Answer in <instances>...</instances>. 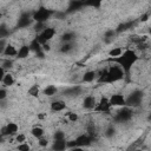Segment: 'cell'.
<instances>
[{"label": "cell", "mask_w": 151, "mask_h": 151, "mask_svg": "<svg viewBox=\"0 0 151 151\" xmlns=\"http://www.w3.org/2000/svg\"><path fill=\"white\" fill-rule=\"evenodd\" d=\"M137 60H138L137 53L130 48L123 51V53L118 58H114V61L124 70V72H130Z\"/></svg>", "instance_id": "obj_1"}, {"label": "cell", "mask_w": 151, "mask_h": 151, "mask_svg": "<svg viewBox=\"0 0 151 151\" xmlns=\"http://www.w3.org/2000/svg\"><path fill=\"white\" fill-rule=\"evenodd\" d=\"M125 72L124 70L118 65H113V66H110L107 67V74H106V84H110V83H116L120 79H123Z\"/></svg>", "instance_id": "obj_2"}, {"label": "cell", "mask_w": 151, "mask_h": 151, "mask_svg": "<svg viewBox=\"0 0 151 151\" xmlns=\"http://www.w3.org/2000/svg\"><path fill=\"white\" fill-rule=\"evenodd\" d=\"M52 11L46 8V7H39L37 11L33 12L32 14V19L35 21V22H46L50 17L52 15Z\"/></svg>", "instance_id": "obj_3"}, {"label": "cell", "mask_w": 151, "mask_h": 151, "mask_svg": "<svg viewBox=\"0 0 151 151\" xmlns=\"http://www.w3.org/2000/svg\"><path fill=\"white\" fill-rule=\"evenodd\" d=\"M132 116H133V111H132L131 106L124 105V106H122V109L116 113L114 119H116V122H118V123H126V122H129V120L132 118Z\"/></svg>", "instance_id": "obj_4"}, {"label": "cell", "mask_w": 151, "mask_h": 151, "mask_svg": "<svg viewBox=\"0 0 151 151\" xmlns=\"http://www.w3.org/2000/svg\"><path fill=\"white\" fill-rule=\"evenodd\" d=\"M142 98H143V93L140 91H134V92L130 93V96L127 98H125V105L126 106H137L142 103Z\"/></svg>", "instance_id": "obj_5"}, {"label": "cell", "mask_w": 151, "mask_h": 151, "mask_svg": "<svg viewBox=\"0 0 151 151\" xmlns=\"http://www.w3.org/2000/svg\"><path fill=\"white\" fill-rule=\"evenodd\" d=\"M18 131H19V126H18V124L11 122V123H7V124L1 129L0 132H1L2 137H5V136H14V134L18 133Z\"/></svg>", "instance_id": "obj_6"}, {"label": "cell", "mask_w": 151, "mask_h": 151, "mask_svg": "<svg viewBox=\"0 0 151 151\" xmlns=\"http://www.w3.org/2000/svg\"><path fill=\"white\" fill-rule=\"evenodd\" d=\"M109 103L113 107H122L125 105V97L122 93H113L109 98Z\"/></svg>", "instance_id": "obj_7"}, {"label": "cell", "mask_w": 151, "mask_h": 151, "mask_svg": "<svg viewBox=\"0 0 151 151\" xmlns=\"http://www.w3.org/2000/svg\"><path fill=\"white\" fill-rule=\"evenodd\" d=\"M111 107H112V106H111L110 103H109V98L103 97V98H100V100L96 104V106H94V111H97V112H101V113H106V112H110Z\"/></svg>", "instance_id": "obj_8"}, {"label": "cell", "mask_w": 151, "mask_h": 151, "mask_svg": "<svg viewBox=\"0 0 151 151\" xmlns=\"http://www.w3.org/2000/svg\"><path fill=\"white\" fill-rule=\"evenodd\" d=\"M74 142H76L77 146H78L79 149H81V147H84V146L90 145L91 142H92V138H91L87 133H81V134H79V136L74 139Z\"/></svg>", "instance_id": "obj_9"}, {"label": "cell", "mask_w": 151, "mask_h": 151, "mask_svg": "<svg viewBox=\"0 0 151 151\" xmlns=\"http://www.w3.org/2000/svg\"><path fill=\"white\" fill-rule=\"evenodd\" d=\"M32 14H28V13H22L19 19H18V26L19 27H27L29 26L31 21H32Z\"/></svg>", "instance_id": "obj_10"}, {"label": "cell", "mask_w": 151, "mask_h": 151, "mask_svg": "<svg viewBox=\"0 0 151 151\" xmlns=\"http://www.w3.org/2000/svg\"><path fill=\"white\" fill-rule=\"evenodd\" d=\"M96 104H97V99H96L94 96H87V97H85L84 100H83V106H84L85 109H87V110L94 109Z\"/></svg>", "instance_id": "obj_11"}, {"label": "cell", "mask_w": 151, "mask_h": 151, "mask_svg": "<svg viewBox=\"0 0 151 151\" xmlns=\"http://www.w3.org/2000/svg\"><path fill=\"white\" fill-rule=\"evenodd\" d=\"M66 109V103L63 100H54L51 103V110L53 112H60Z\"/></svg>", "instance_id": "obj_12"}, {"label": "cell", "mask_w": 151, "mask_h": 151, "mask_svg": "<svg viewBox=\"0 0 151 151\" xmlns=\"http://www.w3.org/2000/svg\"><path fill=\"white\" fill-rule=\"evenodd\" d=\"M4 55H6V57H17V54H18V48L14 46V45H12V44H7L6 45V47H5V50H4V53H2Z\"/></svg>", "instance_id": "obj_13"}, {"label": "cell", "mask_w": 151, "mask_h": 151, "mask_svg": "<svg viewBox=\"0 0 151 151\" xmlns=\"http://www.w3.org/2000/svg\"><path fill=\"white\" fill-rule=\"evenodd\" d=\"M29 52H31L29 46H28V45H22L21 47H19L17 57H18L19 59H25V58H27V57L29 55Z\"/></svg>", "instance_id": "obj_14"}, {"label": "cell", "mask_w": 151, "mask_h": 151, "mask_svg": "<svg viewBox=\"0 0 151 151\" xmlns=\"http://www.w3.org/2000/svg\"><path fill=\"white\" fill-rule=\"evenodd\" d=\"M94 79H97V73L94 71H87L83 74V81L85 83H92Z\"/></svg>", "instance_id": "obj_15"}, {"label": "cell", "mask_w": 151, "mask_h": 151, "mask_svg": "<svg viewBox=\"0 0 151 151\" xmlns=\"http://www.w3.org/2000/svg\"><path fill=\"white\" fill-rule=\"evenodd\" d=\"M1 81H2V84L6 87H9V86H12L14 84V77L11 73H5V76H4V78H2Z\"/></svg>", "instance_id": "obj_16"}, {"label": "cell", "mask_w": 151, "mask_h": 151, "mask_svg": "<svg viewBox=\"0 0 151 151\" xmlns=\"http://www.w3.org/2000/svg\"><path fill=\"white\" fill-rule=\"evenodd\" d=\"M57 92H58V88L54 85H47L44 88V94L46 97H53L54 94H57Z\"/></svg>", "instance_id": "obj_17"}, {"label": "cell", "mask_w": 151, "mask_h": 151, "mask_svg": "<svg viewBox=\"0 0 151 151\" xmlns=\"http://www.w3.org/2000/svg\"><path fill=\"white\" fill-rule=\"evenodd\" d=\"M31 134H32L34 138L39 139L40 137H42V136L45 134V131H44V129L40 127V126H34V127H32V130H31Z\"/></svg>", "instance_id": "obj_18"}, {"label": "cell", "mask_w": 151, "mask_h": 151, "mask_svg": "<svg viewBox=\"0 0 151 151\" xmlns=\"http://www.w3.org/2000/svg\"><path fill=\"white\" fill-rule=\"evenodd\" d=\"M80 92H81V87L80 86H72L71 88L66 90L64 93H65V96H73V97H76V96L80 94Z\"/></svg>", "instance_id": "obj_19"}, {"label": "cell", "mask_w": 151, "mask_h": 151, "mask_svg": "<svg viewBox=\"0 0 151 151\" xmlns=\"http://www.w3.org/2000/svg\"><path fill=\"white\" fill-rule=\"evenodd\" d=\"M66 147H67V145H66L65 139L64 140H54L53 142V145H52V149L53 150H65Z\"/></svg>", "instance_id": "obj_20"}, {"label": "cell", "mask_w": 151, "mask_h": 151, "mask_svg": "<svg viewBox=\"0 0 151 151\" xmlns=\"http://www.w3.org/2000/svg\"><path fill=\"white\" fill-rule=\"evenodd\" d=\"M123 51H124V50H123L122 47H113V48H111V50L109 51V55L114 59V58H118V57L123 53Z\"/></svg>", "instance_id": "obj_21"}, {"label": "cell", "mask_w": 151, "mask_h": 151, "mask_svg": "<svg viewBox=\"0 0 151 151\" xmlns=\"http://www.w3.org/2000/svg\"><path fill=\"white\" fill-rule=\"evenodd\" d=\"M101 4H103V0H84V1H83V5L91 6V7H96V8H98Z\"/></svg>", "instance_id": "obj_22"}, {"label": "cell", "mask_w": 151, "mask_h": 151, "mask_svg": "<svg viewBox=\"0 0 151 151\" xmlns=\"http://www.w3.org/2000/svg\"><path fill=\"white\" fill-rule=\"evenodd\" d=\"M72 50H73V46H72L71 42H64V45H63L61 48H60V52H63V53H68V52H71Z\"/></svg>", "instance_id": "obj_23"}, {"label": "cell", "mask_w": 151, "mask_h": 151, "mask_svg": "<svg viewBox=\"0 0 151 151\" xmlns=\"http://www.w3.org/2000/svg\"><path fill=\"white\" fill-rule=\"evenodd\" d=\"M114 133H116V129H114L112 125H110V126L105 130V137H107V138L113 137V136H114Z\"/></svg>", "instance_id": "obj_24"}, {"label": "cell", "mask_w": 151, "mask_h": 151, "mask_svg": "<svg viewBox=\"0 0 151 151\" xmlns=\"http://www.w3.org/2000/svg\"><path fill=\"white\" fill-rule=\"evenodd\" d=\"M39 86L38 85H33L31 88H28V94H31V96H33V97H37L38 94H39Z\"/></svg>", "instance_id": "obj_25"}, {"label": "cell", "mask_w": 151, "mask_h": 151, "mask_svg": "<svg viewBox=\"0 0 151 151\" xmlns=\"http://www.w3.org/2000/svg\"><path fill=\"white\" fill-rule=\"evenodd\" d=\"M67 119H68V122H71V123H76V122L79 119V117H78V114H77L76 112H68V113H67Z\"/></svg>", "instance_id": "obj_26"}, {"label": "cell", "mask_w": 151, "mask_h": 151, "mask_svg": "<svg viewBox=\"0 0 151 151\" xmlns=\"http://www.w3.org/2000/svg\"><path fill=\"white\" fill-rule=\"evenodd\" d=\"M61 40H63L64 42H71V41L73 40V33H71V32H67V33H65V34L63 35Z\"/></svg>", "instance_id": "obj_27"}, {"label": "cell", "mask_w": 151, "mask_h": 151, "mask_svg": "<svg viewBox=\"0 0 151 151\" xmlns=\"http://www.w3.org/2000/svg\"><path fill=\"white\" fill-rule=\"evenodd\" d=\"M29 149H31V145L28 143H26V142L19 143V145H18V150H20V151H28Z\"/></svg>", "instance_id": "obj_28"}, {"label": "cell", "mask_w": 151, "mask_h": 151, "mask_svg": "<svg viewBox=\"0 0 151 151\" xmlns=\"http://www.w3.org/2000/svg\"><path fill=\"white\" fill-rule=\"evenodd\" d=\"M53 138H54V140H64L65 139V133L63 131H57L54 133Z\"/></svg>", "instance_id": "obj_29"}, {"label": "cell", "mask_w": 151, "mask_h": 151, "mask_svg": "<svg viewBox=\"0 0 151 151\" xmlns=\"http://www.w3.org/2000/svg\"><path fill=\"white\" fill-rule=\"evenodd\" d=\"M15 142H18V143H24V142H26V136H25L24 133H17V134H15Z\"/></svg>", "instance_id": "obj_30"}, {"label": "cell", "mask_w": 151, "mask_h": 151, "mask_svg": "<svg viewBox=\"0 0 151 151\" xmlns=\"http://www.w3.org/2000/svg\"><path fill=\"white\" fill-rule=\"evenodd\" d=\"M38 144H39L41 147H45V146H47L48 140H47L46 138H44V136H42V137H40V138L38 139Z\"/></svg>", "instance_id": "obj_31"}, {"label": "cell", "mask_w": 151, "mask_h": 151, "mask_svg": "<svg viewBox=\"0 0 151 151\" xmlns=\"http://www.w3.org/2000/svg\"><path fill=\"white\" fill-rule=\"evenodd\" d=\"M6 40L4 39V38H1L0 39V54L1 53H4V50H5V47H6Z\"/></svg>", "instance_id": "obj_32"}, {"label": "cell", "mask_w": 151, "mask_h": 151, "mask_svg": "<svg viewBox=\"0 0 151 151\" xmlns=\"http://www.w3.org/2000/svg\"><path fill=\"white\" fill-rule=\"evenodd\" d=\"M6 97H7V91L5 88H0V100L6 99Z\"/></svg>", "instance_id": "obj_33"}, {"label": "cell", "mask_w": 151, "mask_h": 151, "mask_svg": "<svg viewBox=\"0 0 151 151\" xmlns=\"http://www.w3.org/2000/svg\"><path fill=\"white\" fill-rule=\"evenodd\" d=\"M12 65H13V63H12V61H9V60H6V61H5V63H4L1 66H2V67L6 70V68H11V67H12Z\"/></svg>", "instance_id": "obj_34"}, {"label": "cell", "mask_w": 151, "mask_h": 151, "mask_svg": "<svg viewBox=\"0 0 151 151\" xmlns=\"http://www.w3.org/2000/svg\"><path fill=\"white\" fill-rule=\"evenodd\" d=\"M5 73H6V72H5V68H4V67H2L1 65H0V81L2 80V78H4Z\"/></svg>", "instance_id": "obj_35"}, {"label": "cell", "mask_w": 151, "mask_h": 151, "mask_svg": "<svg viewBox=\"0 0 151 151\" xmlns=\"http://www.w3.org/2000/svg\"><path fill=\"white\" fill-rule=\"evenodd\" d=\"M2 139V134H1V132H0V140Z\"/></svg>", "instance_id": "obj_36"}, {"label": "cell", "mask_w": 151, "mask_h": 151, "mask_svg": "<svg viewBox=\"0 0 151 151\" xmlns=\"http://www.w3.org/2000/svg\"><path fill=\"white\" fill-rule=\"evenodd\" d=\"M0 18H1V13H0Z\"/></svg>", "instance_id": "obj_37"}]
</instances>
